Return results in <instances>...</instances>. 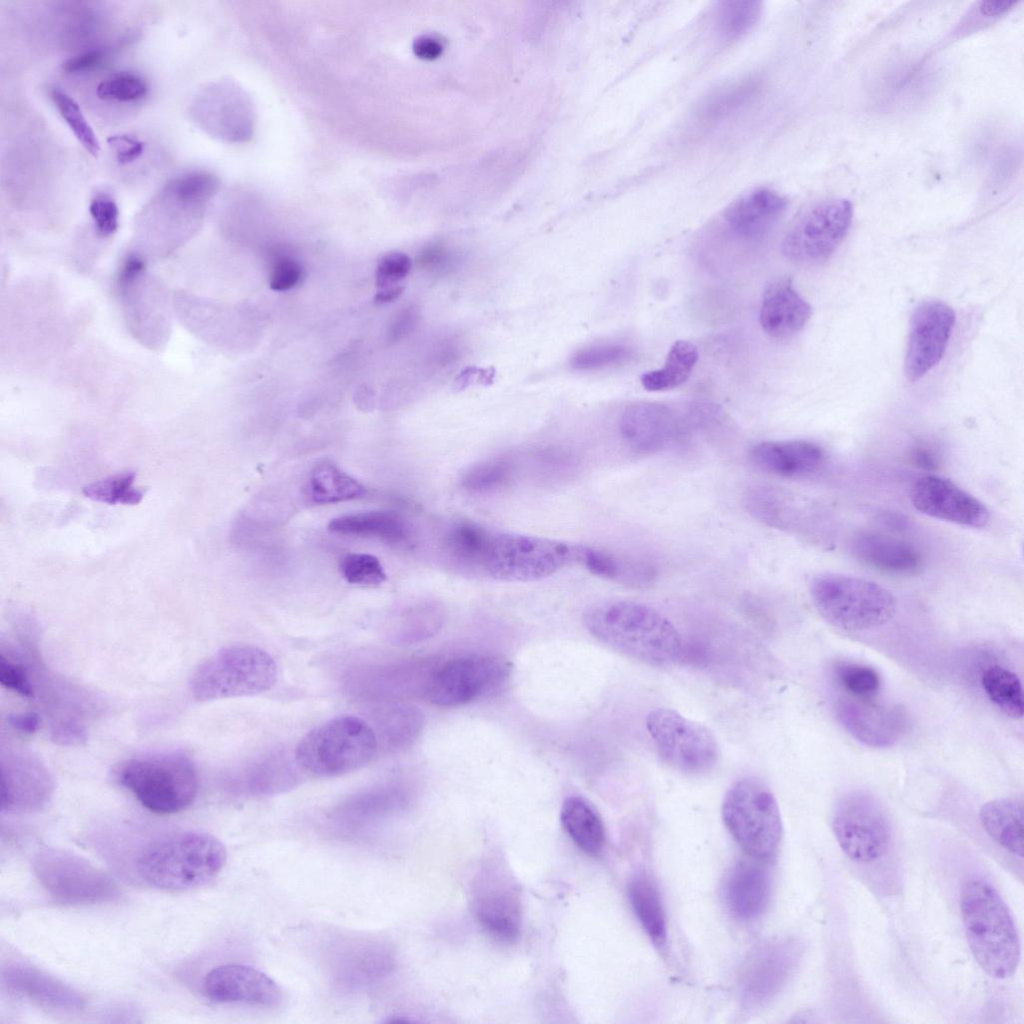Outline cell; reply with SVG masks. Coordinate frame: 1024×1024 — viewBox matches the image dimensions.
Here are the masks:
<instances>
[{"label": "cell", "mask_w": 1024, "mask_h": 1024, "mask_svg": "<svg viewBox=\"0 0 1024 1024\" xmlns=\"http://www.w3.org/2000/svg\"><path fill=\"white\" fill-rule=\"evenodd\" d=\"M136 473L125 471L86 485L82 493L89 499L110 505L138 504L144 491L134 485Z\"/></svg>", "instance_id": "f35d334b"}, {"label": "cell", "mask_w": 1024, "mask_h": 1024, "mask_svg": "<svg viewBox=\"0 0 1024 1024\" xmlns=\"http://www.w3.org/2000/svg\"><path fill=\"white\" fill-rule=\"evenodd\" d=\"M4 982L17 993L57 1009H79L80 994L47 974L27 966H12L3 972Z\"/></svg>", "instance_id": "4316f807"}, {"label": "cell", "mask_w": 1024, "mask_h": 1024, "mask_svg": "<svg viewBox=\"0 0 1024 1024\" xmlns=\"http://www.w3.org/2000/svg\"><path fill=\"white\" fill-rule=\"evenodd\" d=\"M723 821L749 855L769 859L777 851L782 822L776 798L765 782L753 776L737 780L722 805Z\"/></svg>", "instance_id": "9c48e42d"}, {"label": "cell", "mask_w": 1024, "mask_h": 1024, "mask_svg": "<svg viewBox=\"0 0 1024 1024\" xmlns=\"http://www.w3.org/2000/svg\"><path fill=\"white\" fill-rule=\"evenodd\" d=\"M109 147L120 164H129L143 153L145 143L127 134L112 135L107 139Z\"/></svg>", "instance_id": "11a10c76"}, {"label": "cell", "mask_w": 1024, "mask_h": 1024, "mask_svg": "<svg viewBox=\"0 0 1024 1024\" xmlns=\"http://www.w3.org/2000/svg\"><path fill=\"white\" fill-rule=\"evenodd\" d=\"M853 219V205L845 198H829L805 210L787 231L781 245L792 262H824L845 238Z\"/></svg>", "instance_id": "7c38bea8"}, {"label": "cell", "mask_w": 1024, "mask_h": 1024, "mask_svg": "<svg viewBox=\"0 0 1024 1024\" xmlns=\"http://www.w3.org/2000/svg\"><path fill=\"white\" fill-rule=\"evenodd\" d=\"M811 315L810 304L794 289L789 278L776 279L766 287L759 322L769 336L789 338L803 329Z\"/></svg>", "instance_id": "d4e9b609"}, {"label": "cell", "mask_w": 1024, "mask_h": 1024, "mask_svg": "<svg viewBox=\"0 0 1024 1024\" xmlns=\"http://www.w3.org/2000/svg\"><path fill=\"white\" fill-rule=\"evenodd\" d=\"M109 56L106 47L91 48L68 58L62 67L68 73H83L101 66Z\"/></svg>", "instance_id": "db71d44e"}, {"label": "cell", "mask_w": 1024, "mask_h": 1024, "mask_svg": "<svg viewBox=\"0 0 1024 1024\" xmlns=\"http://www.w3.org/2000/svg\"><path fill=\"white\" fill-rule=\"evenodd\" d=\"M400 804L395 794H372L353 799L340 807L335 820L344 829L357 830L379 820Z\"/></svg>", "instance_id": "74e56055"}, {"label": "cell", "mask_w": 1024, "mask_h": 1024, "mask_svg": "<svg viewBox=\"0 0 1024 1024\" xmlns=\"http://www.w3.org/2000/svg\"><path fill=\"white\" fill-rule=\"evenodd\" d=\"M51 779L44 767L30 755L2 758L1 810L30 812L40 809L50 797Z\"/></svg>", "instance_id": "ffe728a7"}, {"label": "cell", "mask_w": 1024, "mask_h": 1024, "mask_svg": "<svg viewBox=\"0 0 1024 1024\" xmlns=\"http://www.w3.org/2000/svg\"><path fill=\"white\" fill-rule=\"evenodd\" d=\"M34 870L41 885L62 903L93 904L119 896L118 887L108 874L67 851L39 852Z\"/></svg>", "instance_id": "4fadbf2b"}, {"label": "cell", "mask_w": 1024, "mask_h": 1024, "mask_svg": "<svg viewBox=\"0 0 1024 1024\" xmlns=\"http://www.w3.org/2000/svg\"><path fill=\"white\" fill-rule=\"evenodd\" d=\"M850 549L863 565L894 576H914L923 567L922 555L914 545L877 531L857 532L852 536Z\"/></svg>", "instance_id": "44dd1931"}, {"label": "cell", "mask_w": 1024, "mask_h": 1024, "mask_svg": "<svg viewBox=\"0 0 1024 1024\" xmlns=\"http://www.w3.org/2000/svg\"><path fill=\"white\" fill-rule=\"evenodd\" d=\"M203 992L216 1003H243L277 1007L283 1001L279 985L268 975L242 964H225L204 978Z\"/></svg>", "instance_id": "ac0fdd59"}, {"label": "cell", "mask_w": 1024, "mask_h": 1024, "mask_svg": "<svg viewBox=\"0 0 1024 1024\" xmlns=\"http://www.w3.org/2000/svg\"><path fill=\"white\" fill-rule=\"evenodd\" d=\"M698 361L696 346L687 340H678L670 347L664 365L642 375L643 387L652 392L666 391L682 385Z\"/></svg>", "instance_id": "e575fe53"}, {"label": "cell", "mask_w": 1024, "mask_h": 1024, "mask_svg": "<svg viewBox=\"0 0 1024 1024\" xmlns=\"http://www.w3.org/2000/svg\"><path fill=\"white\" fill-rule=\"evenodd\" d=\"M472 905L477 920L491 935L507 942L518 938L521 902L511 883L505 879L484 880L476 890Z\"/></svg>", "instance_id": "603a6c76"}, {"label": "cell", "mask_w": 1024, "mask_h": 1024, "mask_svg": "<svg viewBox=\"0 0 1024 1024\" xmlns=\"http://www.w3.org/2000/svg\"><path fill=\"white\" fill-rule=\"evenodd\" d=\"M645 726L661 759L673 769L702 775L714 769L720 751L713 733L670 708H656Z\"/></svg>", "instance_id": "8fae6325"}, {"label": "cell", "mask_w": 1024, "mask_h": 1024, "mask_svg": "<svg viewBox=\"0 0 1024 1024\" xmlns=\"http://www.w3.org/2000/svg\"><path fill=\"white\" fill-rule=\"evenodd\" d=\"M302 267L293 258L281 256L272 266L270 287L275 291H286L296 286L302 277Z\"/></svg>", "instance_id": "f5cc1de1"}, {"label": "cell", "mask_w": 1024, "mask_h": 1024, "mask_svg": "<svg viewBox=\"0 0 1024 1024\" xmlns=\"http://www.w3.org/2000/svg\"><path fill=\"white\" fill-rule=\"evenodd\" d=\"M579 561L596 576L634 588L651 586L658 575L657 569L648 561L586 546H580Z\"/></svg>", "instance_id": "f1b7e54d"}, {"label": "cell", "mask_w": 1024, "mask_h": 1024, "mask_svg": "<svg viewBox=\"0 0 1024 1024\" xmlns=\"http://www.w3.org/2000/svg\"><path fill=\"white\" fill-rule=\"evenodd\" d=\"M818 613L843 630L862 631L889 622L897 610L894 595L880 584L860 577L823 573L810 583Z\"/></svg>", "instance_id": "8992f818"}, {"label": "cell", "mask_w": 1024, "mask_h": 1024, "mask_svg": "<svg viewBox=\"0 0 1024 1024\" xmlns=\"http://www.w3.org/2000/svg\"><path fill=\"white\" fill-rule=\"evenodd\" d=\"M422 728L423 715L413 706H393L384 714V741L394 749L409 746Z\"/></svg>", "instance_id": "b9f144b4"}, {"label": "cell", "mask_w": 1024, "mask_h": 1024, "mask_svg": "<svg viewBox=\"0 0 1024 1024\" xmlns=\"http://www.w3.org/2000/svg\"><path fill=\"white\" fill-rule=\"evenodd\" d=\"M836 717L858 741L870 747L885 748L903 735L906 727L904 711L892 704L874 699L841 696L835 703Z\"/></svg>", "instance_id": "e0dca14e"}, {"label": "cell", "mask_w": 1024, "mask_h": 1024, "mask_svg": "<svg viewBox=\"0 0 1024 1024\" xmlns=\"http://www.w3.org/2000/svg\"><path fill=\"white\" fill-rule=\"evenodd\" d=\"M277 666L264 649L235 644L215 652L192 675L190 691L197 701L251 696L270 690Z\"/></svg>", "instance_id": "ba28073f"}, {"label": "cell", "mask_w": 1024, "mask_h": 1024, "mask_svg": "<svg viewBox=\"0 0 1024 1024\" xmlns=\"http://www.w3.org/2000/svg\"><path fill=\"white\" fill-rule=\"evenodd\" d=\"M309 492L318 504H329L362 497L365 487L329 461L317 463L309 476Z\"/></svg>", "instance_id": "836d02e7"}, {"label": "cell", "mask_w": 1024, "mask_h": 1024, "mask_svg": "<svg viewBox=\"0 0 1024 1024\" xmlns=\"http://www.w3.org/2000/svg\"><path fill=\"white\" fill-rule=\"evenodd\" d=\"M620 433L627 446L638 454H655L666 449L684 431L683 417L670 407L655 402H638L623 411Z\"/></svg>", "instance_id": "d6986e66"}, {"label": "cell", "mask_w": 1024, "mask_h": 1024, "mask_svg": "<svg viewBox=\"0 0 1024 1024\" xmlns=\"http://www.w3.org/2000/svg\"><path fill=\"white\" fill-rule=\"evenodd\" d=\"M328 529L342 535L376 537L392 543L408 538L409 529L404 519L391 511H369L334 518Z\"/></svg>", "instance_id": "1f68e13d"}, {"label": "cell", "mask_w": 1024, "mask_h": 1024, "mask_svg": "<svg viewBox=\"0 0 1024 1024\" xmlns=\"http://www.w3.org/2000/svg\"><path fill=\"white\" fill-rule=\"evenodd\" d=\"M961 916L970 950L991 977L1006 979L1020 960V941L1008 906L988 882L971 879L961 892Z\"/></svg>", "instance_id": "7a4b0ae2"}, {"label": "cell", "mask_w": 1024, "mask_h": 1024, "mask_svg": "<svg viewBox=\"0 0 1024 1024\" xmlns=\"http://www.w3.org/2000/svg\"><path fill=\"white\" fill-rule=\"evenodd\" d=\"M50 98L78 142L89 154L97 157L100 152L98 138L76 100L58 87L50 90Z\"/></svg>", "instance_id": "7bdbcfd3"}, {"label": "cell", "mask_w": 1024, "mask_h": 1024, "mask_svg": "<svg viewBox=\"0 0 1024 1024\" xmlns=\"http://www.w3.org/2000/svg\"><path fill=\"white\" fill-rule=\"evenodd\" d=\"M633 357V351L622 344H604L585 348L576 353L571 365L580 371H595L623 364Z\"/></svg>", "instance_id": "c3c4849f"}, {"label": "cell", "mask_w": 1024, "mask_h": 1024, "mask_svg": "<svg viewBox=\"0 0 1024 1024\" xmlns=\"http://www.w3.org/2000/svg\"><path fill=\"white\" fill-rule=\"evenodd\" d=\"M412 263L410 258L401 252H392L383 256L376 270L377 286L379 288L400 285L410 272Z\"/></svg>", "instance_id": "816d5d0a"}, {"label": "cell", "mask_w": 1024, "mask_h": 1024, "mask_svg": "<svg viewBox=\"0 0 1024 1024\" xmlns=\"http://www.w3.org/2000/svg\"><path fill=\"white\" fill-rule=\"evenodd\" d=\"M378 740L362 718L341 715L314 727L298 742L297 764L321 777H335L358 770L376 755Z\"/></svg>", "instance_id": "52a82bcc"}, {"label": "cell", "mask_w": 1024, "mask_h": 1024, "mask_svg": "<svg viewBox=\"0 0 1024 1024\" xmlns=\"http://www.w3.org/2000/svg\"><path fill=\"white\" fill-rule=\"evenodd\" d=\"M226 860V848L215 836L185 831L149 843L140 852L136 866L140 877L149 885L180 891L211 882Z\"/></svg>", "instance_id": "3957f363"}, {"label": "cell", "mask_w": 1024, "mask_h": 1024, "mask_svg": "<svg viewBox=\"0 0 1024 1024\" xmlns=\"http://www.w3.org/2000/svg\"><path fill=\"white\" fill-rule=\"evenodd\" d=\"M441 45L437 40L430 37H422L414 43L416 55L422 58H432L440 52Z\"/></svg>", "instance_id": "680465c9"}, {"label": "cell", "mask_w": 1024, "mask_h": 1024, "mask_svg": "<svg viewBox=\"0 0 1024 1024\" xmlns=\"http://www.w3.org/2000/svg\"><path fill=\"white\" fill-rule=\"evenodd\" d=\"M835 683L845 695L874 699L881 690V677L876 669L857 662H840L833 668Z\"/></svg>", "instance_id": "ab89813d"}, {"label": "cell", "mask_w": 1024, "mask_h": 1024, "mask_svg": "<svg viewBox=\"0 0 1024 1024\" xmlns=\"http://www.w3.org/2000/svg\"><path fill=\"white\" fill-rule=\"evenodd\" d=\"M487 531L488 528L475 522H455L444 534V551L456 564L475 569Z\"/></svg>", "instance_id": "8d00e7d4"}, {"label": "cell", "mask_w": 1024, "mask_h": 1024, "mask_svg": "<svg viewBox=\"0 0 1024 1024\" xmlns=\"http://www.w3.org/2000/svg\"><path fill=\"white\" fill-rule=\"evenodd\" d=\"M445 613L440 604L432 601L412 607L405 616L404 637L419 641L435 635L442 627Z\"/></svg>", "instance_id": "7dc6e473"}, {"label": "cell", "mask_w": 1024, "mask_h": 1024, "mask_svg": "<svg viewBox=\"0 0 1024 1024\" xmlns=\"http://www.w3.org/2000/svg\"><path fill=\"white\" fill-rule=\"evenodd\" d=\"M0 682L7 689L25 698H33L35 695L29 668L13 657H6L3 653L0 656Z\"/></svg>", "instance_id": "681fc988"}, {"label": "cell", "mask_w": 1024, "mask_h": 1024, "mask_svg": "<svg viewBox=\"0 0 1024 1024\" xmlns=\"http://www.w3.org/2000/svg\"><path fill=\"white\" fill-rule=\"evenodd\" d=\"M955 319L953 309L939 300H928L915 308L910 321L904 364L909 381L921 379L941 361Z\"/></svg>", "instance_id": "9a60e30c"}, {"label": "cell", "mask_w": 1024, "mask_h": 1024, "mask_svg": "<svg viewBox=\"0 0 1024 1024\" xmlns=\"http://www.w3.org/2000/svg\"><path fill=\"white\" fill-rule=\"evenodd\" d=\"M784 197L770 188H756L735 200L724 212L728 230L745 241L768 235L785 213Z\"/></svg>", "instance_id": "7402d4cb"}, {"label": "cell", "mask_w": 1024, "mask_h": 1024, "mask_svg": "<svg viewBox=\"0 0 1024 1024\" xmlns=\"http://www.w3.org/2000/svg\"><path fill=\"white\" fill-rule=\"evenodd\" d=\"M9 723L15 730L31 734L39 728L40 718L36 713L28 712L10 716Z\"/></svg>", "instance_id": "9f6ffc18"}, {"label": "cell", "mask_w": 1024, "mask_h": 1024, "mask_svg": "<svg viewBox=\"0 0 1024 1024\" xmlns=\"http://www.w3.org/2000/svg\"><path fill=\"white\" fill-rule=\"evenodd\" d=\"M580 546L488 529L475 569L497 580L528 582L579 561Z\"/></svg>", "instance_id": "5b68a950"}, {"label": "cell", "mask_w": 1024, "mask_h": 1024, "mask_svg": "<svg viewBox=\"0 0 1024 1024\" xmlns=\"http://www.w3.org/2000/svg\"><path fill=\"white\" fill-rule=\"evenodd\" d=\"M751 461L773 475L800 479L818 472L825 463L823 448L808 440L763 441L750 450Z\"/></svg>", "instance_id": "cb8c5ba5"}, {"label": "cell", "mask_w": 1024, "mask_h": 1024, "mask_svg": "<svg viewBox=\"0 0 1024 1024\" xmlns=\"http://www.w3.org/2000/svg\"><path fill=\"white\" fill-rule=\"evenodd\" d=\"M403 291L401 285L379 288L375 300L379 303H386L396 299Z\"/></svg>", "instance_id": "91938a15"}, {"label": "cell", "mask_w": 1024, "mask_h": 1024, "mask_svg": "<svg viewBox=\"0 0 1024 1024\" xmlns=\"http://www.w3.org/2000/svg\"><path fill=\"white\" fill-rule=\"evenodd\" d=\"M89 212L99 236L108 237L115 233L119 225V209L109 194L95 195L90 202Z\"/></svg>", "instance_id": "f907efd6"}, {"label": "cell", "mask_w": 1024, "mask_h": 1024, "mask_svg": "<svg viewBox=\"0 0 1024 1024\" xmlns=\"http://www.w3.org/2000/svg\"><path fill=\"white\" fill-rule=\"evenodd\" d=\"M511 671V663L497 655L457 656L429 670L422 693L434 705L461 706L500 692Z\"/></svg>", "instance_id": "30bf717a"}, {"label": "cell", "mask_w": 1024, "mask_h": 1024, "mask_svg": "<svg viewBox=\"0 0 1024 1024\" xmlns=\"http://www.w3.org/2000/svg\"><path fill=\"white\" fill-rule=\"evenodd\" d=\"M911 502L927 516L964 527L984 528L990 519L989 510L980 500L936 475L923 476L914 483Z\"/></svg>", "instance_id": "2e32d148"}, {"label": "cell", "mask_w": 1024, "mask_h": 1024, "mask_svg": "<svg viewBox=\"0 0 1024 1024\" xmlns=\"http://www.w3.org/2000/svg\"><path fill=\"white\" fill-rule=\"evenodd\" d=\"M832 828L842 851L852 860L867 863L887 850L891 827L886 811L871 794L853 791L836 804Z\"/></svg>", "instance_id": "5bb4252c"}, {"label": "cell", "mask_w": 1024, "mask_h": 1024, "mask_svg": "<svg viewBox=\"0 0 1024 1024\" xmlns=\"http://www.w3.org/2000/svg\"><path fill=\"white\" fill-rule=\"evenodd\" d=\"M980 821L991 838L1020 858L1024 854L1023 805L1011 798L995 799L984 804Z\"/></svg>", "instance_id": "f546056e"}, {"label": "cell", "mask_w": 1024, "mask_h": 1024, "mask_svg": "<svg viewBox=\"0 0 1024 1024\" xmlns=\"http://www.w3.org/2000/svg\"><path fill=\"white\" fill-rule=\"evenodd\" d=\"M768 871L753 861L742 860L728 873L724 895L730 911L738 918L752 920L760 916L770 899Z\"/></svg>", "instance_id": "484cf974"}, {"label": "cell", "mask_w": 1024, "mask_h": 1024, "mask_svg": "<svg viewBox=\"0 0 1024 1024\" xmlns=\"http://www.w3.org/2000/svg\"><path fill=\"white\" fill-rule=\"evenodd\" d=\"M114 775L121 786L156 814H173L186 809L198 792L194 764L179 751L128 759L118 766Z\"/></svg>", "instance_id": "277c9868"}, {"label": "cell", "mask_w": 1024, "mask_h": 1024, "mask_svg": "<svg viewBox=\"0 0 1024 1024\" xmlns=\"http://www.w3.org/2000/svg\"><path fill=\"white\" fill-rule=\"evenodd\" d=\"M560 819L571 840L582 851L598 854L605 844L603 821L594 806L581 796H571L562 804Z\"/></svg>", "instance_id": "4dcf8cb0"}, {"label": "cell", "mask_w": 1024, "mask_h": 1024, "mask_svg": "<svg viewBox=\"0 0 1024 1024\" xmlns=\"http://www.w3.org/2000/svg\"><path fill=\"white\" fill-rule=\"evenodd\" d=\"M628 896L633 911L648 937L658 948L667 941V924L659 891L645 874H637L630 881Z\"/></svg>", "instance_id": "d6a6232c"}, {"label": "cell", "mask_w": 1024, "mask_h": 1024, "mask_svg": "<svg viewBox=\"0 0 1024 1024\" xmlns=\"http://www.w3.org/2000/svg\"><path fill=\"white\" fill-rule=\"evenodd\" d=\"M981 684L989 700L1002 712L1012 718L1023 716L1021 681L1014 672L1000 665L989 666L982 674Z\"/></svg>", "instance_id": "d590c367"}, {"label": "cell", "mask_w": 1024, "mask_h": 1024, "mask_svg": "<svg viewBox=\"0 0 1024 1024\" xmlns=\"http://www.w3.org/2000/svg\"><path fill=\"white\" fill-rule=\"evenodd\" d=\"M513 463L504 457L491 458L471 466L461 484L472 493H487L506 485L512 478Z\"/></svg>", "instance_id": "ee69618b"}, {"label": "cell", "mask_w": 1024, "mask_h": 1024, "mask_svg": "<svg viewBox=\"0 0 1024 1024\" xmlns=\"http://www.w3.org/2000/svg\"><path fill=\"white\" fill-rule=\"evenodd\" d=\"M786 945L768 944L749 960L744 975L745 1000L762 1003L776 992L789 970Z\"/></svg>", "instance_id": "83f0119b"}, {"label": "cell", "mask_w": 1024, "mask_h": 1024, "mask_svg": "<svg viewBox=\"0 0 1024 1024\" xmlns=\"http://www.w3.org/2000/svg\"><path fill=\"white\" fill-rule=\"evenodd\" d=\"M761 2L754 0L723 1L716 13V30L727 40L748 32L761 15Z\"/></svg>", "instance_id": "60d3db41"}, {"label": "cell", "mask_w": 1024, "mask_h": 1024, "mask_svg": "<svg viewBox=\"0 0 1024 1024\" xmlns=\"http://www.w3.org/2000/svg\"><path fill=\"white\" fill-rule=\"evenodd\" d=\"M339 570L343 578L353 585L379 586L387 579L379 559L366 553L345 555L339 562Z\"/></svg>", "instance_id": "bcb514c9"}, {"label": "cell", "mask_w": 1024, "mask_h": 1024, "mask_svg": "<svg viewBox=\"0 0 1024 1024\" xmlns=\"http://www.w3.org/2000/svg\"><path fill=\"white\" fill-rule=\"evenodd\" d=\"M146 79L131 71H119L104 78L97 86V96L106 101L133 102L146 96Z\"/></svg>", "instance_id": "f6af8a7d"}, {"label": "cell", "mask_w": 1024, "mask_h": 1024, "mask_svg": "<svg viewBox=\"0 0 1024 1024\" xmlns=\"http://www.w3.org/2000/svg\"><path fill=\"white\" fill-rule=\"evenodd\" d=\"M586 629L613 650L646 664L668 665L682 654V638L668 618L635 601L612 600L591 606Z\"/></svg>", "instance_id": "6da1fadb"}, {"label": "cell", "mask_w": 1024, "mask_h": 1024, "mask_svg": "<svg viewBox=\"0 0 1024 1024\" xmlns=\"http://www.w3.org/2000/svg\"><path fill=\"white\" fill-rule=\"evenodd\" d=\"M417 314L412 308L402 311L393 326V337L399 338L411 330L416 322Z\"/></svg>", "instance_id": "6f0895ef"}]
</instances>
